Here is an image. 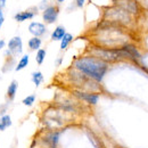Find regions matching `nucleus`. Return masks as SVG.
<instances>
[{"label": "nucleus", "mask_w": 148, "mask_h": 148, "mask_svg": "<svg viewBox=\"0 0 148 148\" xmlns=\"http://www.w3.org/2000/svg\"><path fill=\"white\" fill-rule=\"evenodd\" d=\"M56 1H57V2H58V3H63V2H64V1H65V0H56Z\"/></svg>", "instance_id": "nucleus-25"}, {"label": "nucleus", "mask_w": 148, "mask_h": 148, "mask_svg": "<svg viewBox=\"0 0 148 148\" xmlns=\"http://www.w3.org/2000/svg\"><path fill=\"white\" fill-rule=\"evenodd\" d=\"M7 49L10 51V54L16 57L18 55H22L23 53V41L22 38L18 36L13 37L8 42H7Z\"/></svg>", "instance_id": "nucleus-3"}, {"label": "nucleus", "mask_w": 148, "mask_h": 148, "mask_svg": "<svg viewBox=\"0 0 148 148\" xmlns=\"http://www.w3.org/2000/svg\"><path fill=\"white\" fill-rule=\"evenodd\" d=\"M29 32L33 36V37L41 38L47 33V26L43 23L40 22H31L29 24Z\"/></svg>", "instance_id": "nucleus-5"}, {"label": "nucleus", "mask_w": 148, "mask_h": 148, "mask_svg": "<svg viewBox=\"0 0 148 148\" xmlns=\"http://www.w3.org/2000/svg\"><path fill=\"white\" fill-rule=\"evenodd\" d=\"M13 124V121H12V117L10 115L8 114H5L3 116L0 117V131H5L8 128H10Z\"/></svg>", "instance_id": "nucleus-12"}, {"label": "nucleus", "mask_w": 148, "mask_h": 148, "mask_svg": "<svg viewBox=\"0 0 148 148\" xmlns=\"http://www.w3.org/2000/svg\"><path fill=\"white\" fill-rule=\"evenodd\" d=\"M31 80H32V82L34 83L36 87H40L42 84V82L45 81V77H43V74L40 71H36L31 75Z\"/></svg>", "instance_id": "nucleus-15"}, {"label": "nucleus", "mask_w": 148, "mask_h": 148, "mask_svg": "<svg viewBox=\"0 0 148 148\" xmlns=\"http://www.w3.org/2000/svg\"><path fill=\"white\" fill-rule=\"evenodd\" d=\"M46 55H47L46 49H39V50H38L37 55H36V62H37L38 65H42V64H43Z\"/></svg>", "instance_id": "nucleus-17"}, {"label": "nucleus", "mask_w": 148, "mask_h": 148, "mask_svg": "<svg viewBox=\"0 0 148 148\" xmlns=\"http://www.w3.org/2000/svg\"><path fill=\"white\" fill-rule=\"evenodd\" d=\"M47 7H49V5H47V0H42V1H41V3L39 5V7H38V8H39V9H41V10L43 12V10H45Z\"/></svg>", "instance_id": "nucleus-19"}, {"label": "nucleus", "mask_w": 148, "mask_h": 148, "mask_svg": "<svg viewBox=\"0 0 148 148\" xmlns=\"http://www.w3.org/2000/svg\"><path fill=\"white\" fill-rule=\"evenodd\" d=\"M59 132H54V133H50L48 137H47V144L50 146L51 148H56L57 144H58V139H59Z\"/></svg>", "instance_id": "nucleus-16"}, {"label": "nucleus", "mask_w": 148, "mask_h": 148, "mask_svg": "<svg viewBox=\"0 0 148 148\" xmlns=\"http://www.w3.org/2000/svg\"><path fill=\"white\" fill-rule=\"evenodd\" d=\"M17 89H18V82L16 80H13L8 88H7V92H6V96H7V99L8 101H14L15 97H16V93H17Z\"/></svg>", "instance_id": "nucleus-7"}, {"label": "nucleus", "mask_w": 148, "mask_h": 148, "mask_svg": "<svg viewBox=\"0 0 148 148\" xmlns=\"http://www.w3.org/2000/svg\"><path fill=\"white\" fill-rule=\"evenodd\" d=\"M84 2H86V0H75V6L79 8H82L84 6Z\"/></svg>", "instance_id": "nucleus-20"}, {"label": "nucleus", "mask_w": 148, "mask_h": 148, "mask_svg": "<svg viewBox=\"0 0 148 148\" xmlns=\"http://www.w3.org/2000/svg\"><path fill=\"white\" fill-rule=\"evenodd\" d=\"M74 69L96 82H101L107 73L108 64L95 56H84L75 59Z\"/></svg>", "instance_id": "nucleus-1"}, {"label": "nucleus", "mask_w": 148, "mask_h": 148, "mask_svg": "<svg viewBox=\"0 0 148 148\" xmlns=\"http://www.w3.org/2000/svg\"><path fill=\"white\" fill-rule=\"evenodd\" d=\"M59 16V8L58 6L50 5L42 12V19L46 24H54L56 21L58 19Z\"/></svg>", "instance_id": "nucleus-2"}, {"label": "nucleus", "mask_w": 148, "mask_h": 148, "mask_svg": "<svg viewBox=\"0 0 148 148\" xmlns=\"http://www.w3.org/2000/svg\"><path fill=\"white\" fill-rule=\"evenodd\" d=\"M5 19V16H3V9H0V21Z\"/></svg>", "instance_id": "nucleus-24"}, {"label": "nucleus", "mask_w": 148, "mask_h": 148, "mask_svg": "<svg viewBox=\"0 0 148 148\" xmlns=\"http://www.w3.org/2000/svg\"><path fill=\"white\" fill-rule=\"evenodd\" d=\"M41 45H42L41 38L32 37L27 41V47L31 51H38L39 49H41Z\"/></svg>", "instance_id": "nucleus-11"}, {"label": "nucleus", "mask_w": 148, "mask_h": 148, "mask_svg": "<svg viewBox=\"0 0 148 148\" xmlns=\"http://www.w3.org/2000/svg\"><path fill=\"white\" fill-rule=\"evenodd\" d=\"M14 67H16L15 57H14V56L5 57V63H3V66H2V69H1V71H2L3 73H7V72L12 71Z\"/></svg>", "instance_id": "nucleus-8"}, {"label": "nucleus", "mask_w": 148, "mask_h": 148, "mask_svg": "<svg viewBox=\"0 0 148 148\" xmlns=\"http://www.w3.org/2000/svg\"><path fill=\"white\" fill-rule=\"evenodd\" d=\"M7 46V42L3 40V39H1L0 40V50H2V49H5V47Z\"/></svg>", "instance_id": "nucleus-21"}, {"label": "nucleus", "mask_w": 148, "mask_h": 148, "mask_svg": "<svg viewBox=\"0 0 148 148\" xmlns=\"http://www.w3.org/2000/svg\"><path fill=\"white\" fill-rule=\"evenodd\" d=\"M128 55L131 59H137V58H140V54H139V51L137 50V48L136 47H133L132 45H123L122 47H121Z\"/></svg>", "instance_id": "nucleus-10"}, {"label": "nucleus", "mask_w": 148, "mask_h": 148, "mask_svg": "<svg viewBox=\"0 0 148 148\" xmlns=\"http://www.w3.org/2000/svg\"><path fill=\"white\" fill-rule=\"evenodd\" d=\"M74 96L81 100H84L86 103L90 104V105H96L99 100V95L93 92H86V91H80V90H75L73 91Z\"/></svg>", "instance_id": "nucleus-4"}, {"label": "nucleus", "mask_w": 148, "mask_h": 148, "mask_svg": "<svg viewBox=\"0 0 148 148\" xmlns=\"http://www.w3.org/2000/svg\"><path fill=\"white\" fill-rule=\"evenodd\" d=\"M29 62H30V56L27 55H23L21 58H19V60L17 62V64H16V67H15V71L16 72H19V71H22V70H24L27 65H29Z\"/></svg>", "instance_id": "nucleus-13"}, {"label": "nucleus", "mask_w": 148, "mask_h": 148, "mask_svg": "<svg viewBox=\"0 0 148 148\" xmlns=\"http://www.w3.org/2000/svg\"><path fill=\"white\" fill-rule=\"evenodd\" d=\"M36 99H37V96H36L34 93H32V95H29V96H26V97H25V98L22 100V103H23L25 106H27V107H31V106L34 104Z\"/></svg>", "instance_id": "nucleus-18"}, {"label": "nucleus", "mask_w": 148, "mask_h": 148, "mask_svg": "<svg viewBox=\"0 0 148 148\" xmlns=\"http://www.w3.org/2000/svg\"><path fill=\"white\" fill-rule=\"evenodd\" d=\"M72 41H73V36L71 34V33H67L66 32V34L64 36V38L60 40V50H65V49H67L69 48V46L72 43Z\"/></svg>", "instance_id": "nucleus-14"}, {"label": "nucleus", "mask_w": 148, "mask_h": 148, "mask_svg": "<svg viewBox=\"0 0 148 148\" xmlns=\"http://www.w3.org/2000/svg\"><path fill=\"white\" fill-rule=\"evenodd\" d=\"M6 2L7 0H0V9H3L6 7Z\"/></svg>", "instance_id": "nucleus-22"}, {"label": "nucleus", "mask_w": 148, "mask_h": 148, "mask_svg": "<svg viewBox=\"0 0 148 148\" xmlns=\"http://www.w3.org/2000/svg\"><path fill=\"white\" fill-rule=\"evenodd\" d=\"M0 132H1V131H0Z\"/></svg>", "instance_id": "nucleus-27"}, {"label": "nucleus", "mask_w": 148, "mask_h": 148, "mask_svg": "<svg viewBox=\"0 0 148 148\" xmlns=\"http://www.w3.org/2000/svg\"><path fill=\"white\" fill-rule=\"evenodd\" d=\"M62 62H63V58H62V57H59V58H57V59H56L55 65H56V66H59V65L62 64Z\"/></svg>", "instance_id": "nucleus-23"}, {"label": "nucleus", "mask_w": 148, "mask_h": 148, "mask_svg": "<svg viewBox=\"0 0 148 148\" xmlns=\"http://www.w3.org/2000/svg\"><path fill=\"white\" fill-rule=\"evenodd\" d=\"M3 22H5V19H2V21H0V29H1V26H2V24H3Z\"/></svg>", "instance_id": "nucleus-26"}, {"label": "nucleus", "mask_w": 148, "mask_h": 148, "mask_svg": "<svg viewBox=\"0 0 148 148\" xmlns=\"http://www.w3.org/2000/svg\"><path fill=\"white\" fill-rule=\"evenodd\" d=\"M66 34V30H65V27L63 26V25H58V26H56L55 30L53 31V33H51V40L53 41H60L64 36Z\"/></svg>", "instance_id": "nucleus-9"}, {"label": "nucleus", "mask_w": 148, "mask_h": 148, "mask_svg": "<svg viewBox=\"0 0 148 148\" xmlns=\"http://www.w3.org/2000/svg\"><path fill=\"white\" fill-rule=\"evenodd\" d=\"M38 10H39L38 7H33V8H30L27 10H24V12H18V13H16L14 15V19L16 22H18V23L32 19L38 14Z\"/></svg>", "instance_id": "nucleus-6"}]
</instances>
